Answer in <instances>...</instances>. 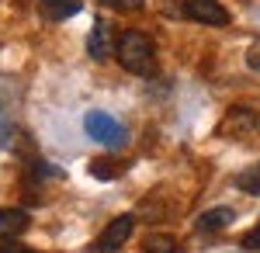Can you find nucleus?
Segmentation results:
<instances>
[{
  "label": "nucleus",
  "mask_w": 260,
  "mask_h": 253,
  "mask_svg": "<svg viewBox=\"0 0 260 253\" xmlns=\"http://www.w3.org/2000/svg\"><path fill=\"white\" fill-rule=\"evenodd\" d=\"M180 14H184L187 21L208 24V28H222V24H229V11L222 7L219 0H184Z\"/></svg>",
  "instance_id": "20e7f679"
},
{
  "label": "nucleus",
  "mask_w": 260,
  "mask_h": 253,
  "mask_svg": "<svg viewBox=\"0 0 260 253\" xmlns=\"http://www.w3.org/2000/svg\"><path fill=\"white\" fill-rule=\"evenodd\" d=\"M24 229H28L24 208H0V239H18Z\"/></svg>",
  "instance_id": "0eeeda50"
},
{
  "label": "nucleus",
  "mask_w": 260,
  "mask_h": 253,
  "mask_svg": "<svg viewBox=\"0 0 260 253\" xmlns=\"http://www.w3.org/2000/svg\"><path fill=\"white\" fill-rule=\"evenodd\" d=\"M7 136H11V111L4 108V98H0V146H4Z\"/></svg>",
  "instance_id": "2eb2a0df"
},
{
  "label": "nucleus",
  "mask_w": 260,
  "mask_h": 253,
  "mask_svg": "<svg viewBox=\"0 0 260 253\" xmlns=\"http://www.w3.org/2000/svg\"><path fill=\"white\" fill-rule=\"evenodd\" d=\"M42 7H45L49 18L62 21V18H73V14L83 7V0H42Z\"/></svg>",
  "instance_id": "9d476101"
},
{
  "label": "nucleus",
  "mask_w": 260,
  "mask_h": 253,
  "mask_svg": "<svg viewBox=\"0 0 260 253\" xmlns=\"http://www.w3.org/2000/svg\"><path fill=\"white\" fill-rule=\"evenodd\" d=\"M246 66H250V70H257V73H260V45H253V49L246 52Z\"/></svg>",
  "instance_id": "f3484780"
},
{
  "label": "nucleus",
  "mask_w": 260,
  "mask_h": 253,
  "mask_svg": "<svg viewBox=\"0 0 260 253\" xmlns=\"http://www.w3.org/2000/svg\"><path fill=\"white\" fill-rule=\"evenodd\" d=\"M236 187H240L243 195L260 198V163H253V167H246L243 174H236Z\"/></svg>",
  "instance_id": "9b49d317"
},
{
  "label": "nucleus",
  "mask_w": 260,
  "mask_h": 253,
  "mask_svg": "<svg viewBox=\"0 0 260 253\" xmlns=\"http://www.w3.org/2000/svg\"><path fill=\"white\" fill-rule=\"evenodd\" d=\"M243 250L260 253V222H257V229H250V233L243 236Z\"/></svg>",
  "instance_id": "ddd939ff"
},
{
  "label": "nucleus",
  "mask_w": 260,
  "mask_h": 253,
  "mask_svg": "<svg viewBox=\"0 0 260 253\" xmlns=\"http://www.w3.org/2000/svg\"><path fill=\"white\" fill-rule=\"evenodd\" d=\"M111 52H115V45H111V28H108L104 18H98L94 28H90V39H87V56L94 59V62H104Z\"/></svg>",
  "instance_id": "39448f33"
},
{
  "label": "nucleus",
  "mask_w": 260,
  "mask_h": 253,
  "mask_svg": "<svg viewBox=\"0 0 260 253\" xmlns=\"http://www.w3.org/2000/svg\"><path fill=\"white\" fill-rule=\"evenodd\" d=\"M108 7H118V11H139L142 0H104Z\"/></svg>",
  "instance_id": "dca6fc26"
},
{
  "label": "nucleus",
  "mask_w": 260,
  "mask_h": 253,
  "mask_svg": "<svg viewBox=\"0 0 260 253\" xmlns=\"http://www.w3.org/2000/svg\"><path fill=\"white\" fill-rule=\"evenodd\" d=\"M246 129H257V115H253L250 108H233L229 118L222 121V132H229V136H240Z\"/></svg>",
  "instance_id": "6e6552de"
},
{
  "label": "nucleus",
  "mask_w": 260,
  "mask_h": 253,
  "mask_svg": "<svg viewBox=\"0 0 260 253\" xmlns=\"http://www.w3.org/2000/svg\"><path fill=\"white\" fill-rule=\"evenodd\" d=\"M132 229H136V218H132V215H115V218L101 229V236L94 239L90 253H118L121 246L128 243Z\"/></svg>",
  "instance_id": "7ed1b4c3"
},
{
  "label": "nucleus",
  "mask_w": 260,
  "mask_h": 253,
  "mask_svg": "<svg viewBox=\"0 0 260 253\" xmlns=\"http://www.w3.org/2000/svg\"><path fill=\"white\" fill-rule=\"evenodd\" d=\"M83 129H87V136L94 142L108 146V149H121L125 146V125H118L108 111H87L83 115Z\"/></svg>",
  "instance_id": "f03ea898"
},
{
  "label": "nucleus",
  "mask_w": 260,
  "mask_h": 253,
  "mask_svg": "<svg viewBox=\"0 0 260 253\" xmlns=\"http://www.w3.org/2000/svg\"><path fill=\"white\" fill-rule=\"evenodd\" d=\"M233 218H236V212H233L229 205H219V208H208V212H201V215H198V222H194V229L208 236V233H219V229H225Z\"/></svg>",
  "instance_id": "423d86ee"
},
{
  "label": "nucleus",
  "mask_w": 260,
  "mask_h": 253,
  "mask_svg": "<svg viewBox=\"0 0 260 253\" xmlns=\"http://www.w3.org/2000/svg\"><path fill=\"white\" fill-rule=\"evenodd\" d=\"M139 253H180V246H177V239H174V236L153 233V236H146V239H142V250Z\"/></svg>",
  "instance_id": "1a4fd4ad"
},
{
  "label": "nucleus",
  "mask_w": 260,
  "mask_h": 253,
  "mask_svg": "<svg viewBox=\"0 0 260 253\" xmlns=\"http://www.w3.org/2000/svg\"><path fill=\"white\" fill-rule=\"evenodd\" d=\"M115 52H118V62L125 73H132V77H156V45L142 31H121V39L115 42Z\"/></svg>",
  "instance_id": "f257e3e1"
},
{
  "label": "nucleus",
  "mask_w": 260,
  "mask_h": 253,
  "mask_svg": "<svg viewBox=\"0 0 260 253\" xmlns=\"http://www.w3.org/2000/svg\"><path fill=\"white\" fill-rule=\"evenodd\" d=\"M87 170H90V177H98V180H115V177H118V167H115L111 160H94Z\"/></svg>",
  "instance_id": "f8f14e48"
},
{
  "label": "nucleus",
  "mask_w": 260,
  "mask_h": 253,
  "mask_svg": "<svg viewBox=\"0 0 260 253\" xmlns=\"http://www.w3.org/2000/svg\"><path fill=\"white\" fill-rule=\"evenodd\" d=\"M0 253H35V250L18 243V239H0Z\"/></svg>",
  "instance_id": "4468645a"
}]
</instances>
